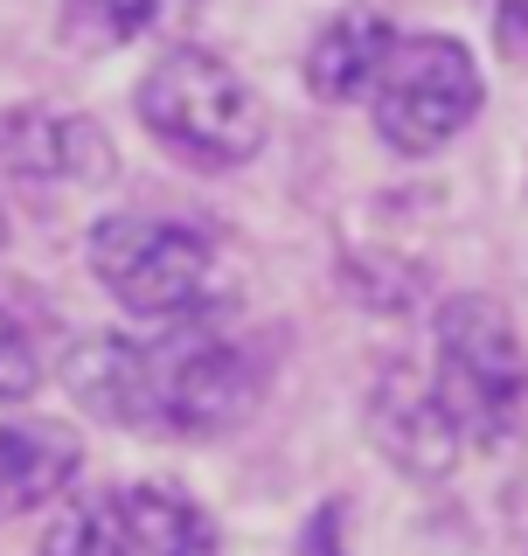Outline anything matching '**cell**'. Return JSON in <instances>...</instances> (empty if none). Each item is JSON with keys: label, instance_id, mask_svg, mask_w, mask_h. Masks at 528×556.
I'll return each instance as SVG.
<instances>
[{"label": "cell", "instance_id": "8", "mask_svg": "<svg viewBox=\"0 0 528 556\" xmlns=\"http://www.w3.org/2000/svg\"><path fill=\"white\" fill-rule=\"evenodd\" d=\"M397 42H403V22L390 8L348 0V8H334L327 22L306 35V49H299V84H306V98L327 104V112L368 104V91H376V77H382V63H390Z\"/></svg>", "mask_w": 528, "mask_h": 556}, {"label": "cell", "instance_id": "4", "mask_svg": "<svg viewBox=\"0 0 528 556\" xmlns=\"http://www.w3.org/2000/svg\"><path fill=\"white\" fill-rule=\"evenodd\" d=\"M272 390V355L251 334H223L209 320H181L161 341H147V404L161 439L216 445L243 431Z\"/></svg>", "mask_w": 528, "mask_h": 556}, {"label": "cell", "instance_id": "2", "mask_svg": "<svg viewBox=\"0 0 528 556\" xmlns=\"http://www.w3.org/2000/svg\"><path fill=\"white\" fill-rule=\"evenodd\" d=\"M133 118L174 167L188 174H243L272 147V104L230 56L181 35L133 84Z\"/></svg>", "mask_w": 528, "mask_h": 556}, {"label": "cell", "instance_id": "18", "mask_svg": "<svg viewBox=\"0 0 528 556\" xmlns=\"http://www.w3.org/2000/svg\"><path fill=\"white\" fill-rule=\"evenodd\" d=\"M14 243V216H8V195H0V251Z\"/></svg>", "mask_w": 528, "mask_h": 556}, {"label": "cell", "instance_id": "5", "mask_svg": "<svg viewBox=\"0 0 528 556\" xmlns=\"http://www.w3.org/2000/svg\"><path fill=\"white\" fill-rule=\"evenodd\" d=\"M487 112V70L445 28H403L376 91H368V132L397 161H438L445 147L480 126Z\"/></svg>", "mask_w": 528, "mask_h": 556}, {"label": "cell", "instance_id": "1", "mask_svg": "<svg viewBox=\"0 0 528 556\" xmlns=\"http://www.w3.org/2000/svg\"><path fill=\"white\" fill-rule=\"evenodd\" d=\"M84 265L98 292L126 320L181 327L216 320L237 300V265L223 237L196 216H161V208H104L84 237Z\"/></svg>", "mask_w": 528, "mask_h": 556}, {"label": "cell", "instance_id": "13", "mask_svg": "<svg viewBox=\"0 0 528 556\" xmlns=\"http://www.w3.org/2000/svg\"><path fill=\"white\" fill-rule=\"evenodd\" d=\"M35 556H133L126 535V508H118V486H77L49 508Z\"/></svg>", "mask_w": 528, "mask_h": 556}, {"label": "cell", "instance_id": "12", "mask_svg": "<svg viewBox=\"0 0 528 556\" xmlns=\"http://www.w3.org/2000/svg\"><path fill=\"white\" fill-rule=\"evenodd\" d=\"M133 556H223V521L181 480H133L118 486Z\"/></svg>", "mask_w": 528, "mask_h": 556}, {"label": "cell", "instance_id": "9", "mask_svg": "<svg viewBox=\"0 0 528 556\" xmlns=\"http://www.w3.org/2000/svg\"><path fill=\"white\" fill-rule=\"evenodd\" d=\"M84 480V439L63 417H0V521H22L56 508L63 494H77Z\"/></svg>", "mask_w": 528, "mask_h": 556}, {"label": "cell", "instance_id": "11", "mask_svg": "<svg viewBox=\"0 0 528 556\" xmlns=\"http://www.w3.org/2000/svg\"><path fill=\"white\" fill-rule=\"evenodd\" d=\"M202 14V0H56V49L70 56H118L139 42H181V28Z\"/></svg>", "mask_w": 528, "mask_h": 556}, {"label": "cell", "instance_id": "14", "mask_svg": "<svg viewBox=\"0 0 528 556\" xmlns=\"http://www.w3.org/2000/svg\"><path fill=\"white\" fill-rule=\"evenodd\" d=\"M341 286L368 300L376 313H411L425 300V271L403 265V257H376V251H348L341 257Z\"/></svg>", "mask_w": 528, "mask_h": 556}, {"label": "cell", "instance_id": "16", "mask_svg": "<svg viewBox=\"0 0 528 556\" xmlns=\"http://www.w3.org/2000/svg\"><path fill=\"white\" fill-rule=\"evenodd\" d=\"M292 556H348V501H313V515L292 535Z\"/></svg>", "mask_w": 528, "mask_h": 556}, {"label": "cell", "instance_id": "15", "mask_svg": "<svg viewBox=\"0 0 528 556\" xmlns=\"http://www.w3.org/2000/svg\"><path fill=\"white\" fill-rule=\"evenodd\" d=\"M35 390H42V355H35L28 327L0 306V410H22Z\"/></svg>", "mask_w": 528, "mask_h": 556}, {"label": "cell", "instance_id": "6", "mask_svg": "<svg viewBox=\"0 0 528 556\" xmlns=\"http://www.w3.org/2000/svg\"><path fill=\"white\" fill-rule=\"evenodd\" d=\"M362 431L376 445V459L403 480H445L466 459V431L452 417V404L438 396L431 369H417L403 355L376 362L368 396H362Z\"/></svg>", "mask_w": 528, "mask_h": 556}, {"label": "cell", "instance_id": "10", "mask_svg": "<svg viewBox=\"0 0 528 556\" xmlns=\"http://www.w3.org/2000/svg\"><path fill=\"white\" fill-rule=\"evenodd\" d=\"M63 390L70 404L98 425H118V431H147L153 425V404H147V341L139 334H77L63 355Z\"/></svg>", "mask_w": 528, "mask_h": 556}, {"label": "cell", "instance_id": "7", "mask_svg": "<svg viewBox=\"0 0 528 556\" xmlns=\"http://www.w3.org/2000/svg\"><path fill=\"white\" fill-rule=\"evenodd\" d=\"M0 174L22 188H104L118 174V147L77 104H0Z\"/></svg>", "mask_w": 528, "mask_h": 556}, {"label": "cell", "instance_id": "17", "mask_svg": "<svg viewBox=\"0 0 528 556\" xmlns=\"http://www.w3.org/2000/svg\"><path fill=\"white\" fill-rule=\"evenodd\" d=\"M487 35H494V56L528 63V0H487Z\"/></svg>", "mask_w": 528, "mask_h": 556}, {"label": "cell", "instance_id": "3", "mask_svg": "<svg viewBox=\"0 0 528 556\" xmlns=\"http://www.w3.org/2000/svg\"><path fill=\"white\" fill-rule=\"evenodd\" d=\"M431 382L466 445H507L528 431V341L494 292H445L431 306Z\"/></svg>", "mask_w": 528, "mask_h": 556}]
</instances>
